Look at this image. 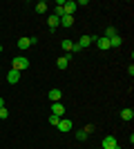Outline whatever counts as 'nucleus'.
I'll list each match as a JSON object with an SVG mask.
<instances>
[{
	"mask_svg": "<svg viewBox=\"0 0 134 149\" xmlns=\"http://www.w3.org/2000/svg\"><path fill=\"white\" fill-rule=\"evenodd\" d=\"M29 67V58H25V56H18V58H13L11 60V69H16V71H25V69Z\"/></svg>",
	"mask_w": 134,
	"mask_h": 149,
	"instance_id": "1",
	"label": "nucleus"
},
{
	"mask_svg": "<svg viewBox=\"0 0 134 149\" xmlns=\"http://www.w3.org/2000/svg\"><path fill=\"white\" fill-rule=\"evenodd\" d=\"M72 127H74V123H72L69 118H60V120H58V125H56L58 131H72Z\"/></svg>",
	"mask_w": 134,
	"mask_h": 149,
	"instance_id": "2",
	"label": "nucleus"
},
{
	"mask_svg": "<svg viewBox=\"0 0 134 149\" xmlns=\"http://www.w3.org/2000/svg\"><path fill=\"white\" fill-rule=\"evenodd\" d=\"M94 42H96V47L101 51H107V49H112L109 47V38H105V36H101V38H94Z\"/></svg>",
	"mask_w": 134,
	"mask_h": 149,
	"instance_id": "3",
	"label": "nucleus"
},
{
	"mask_svg": "<svg viewBox=\"0 0 134 149\" xmlns=\"http://www.w3.org/2000/svg\"><path fill=\"white\" fill-rule=\"evenodd\" d=\"M51 113H54V116H58V118H63V116H65L63 102H51Z\"/></svg>",
	"mask_w": 134,
	"mask_h": 149,
	"instance_id": "4",
	"label": "nucleus"
},
{
	"mask_svg": "<svg viewBox=\"0 0 134 149\" xmlns=\"http://www.w3.org/2000/svg\"><path fill=\"white\" fill-rule=\"evenodd\" d=\"M116 138L114 136H105L103 138V143H101V149H112V147H116Z\"/></svg>",
	"mask_w": 134,
	"mask_h": 149,
	"instance_id": "5",
	"label": "nucleus"
},
{
	"mask_svg": "<svg viewBox=\"0 0 134 149\" xmlns=\"http://www.w3.org/2000/svg\"><path fill=\"white\" fill-rule=\"evenodd\" d=\"M20 71H16V69H9V74H7V82H9V85H16V82L20 80Z\"/></svg>",
	"mask_w": 134,
	"mask_h": 149,
	"instance_id": "6",
	"label": "nucleus"
},
{
	"mask_svg": "<svg viewBox=\"0 0 134 149\" xmlns=\"http://www.w3.org/2000/svg\"><path fill=\"white\" fill-rule=\"evenodd\" d=\"M78 47H81V49H87V47H89V45H94V38H92V36H87V33H85V36H81V40H78Z\"/></svg>",
	"mask_w": 134,
	"mask_h": 149,
	"instance_id": "7",
	"label": "nucleus"
},
{
	"mask_svg": "<svg viewBox=\"0 0 134 149\" xmlns=\"http://www.w3.org/2000/svg\"><path fill=\"white\" fill-rule=\"evenodd\" d=\"M47 96H49L51 102H60V98H63V91L54 87V89H49V93H47Z\"/></svg>",
	"mask_w": 134,
	"mask_h": 149,
	"instance_id": "8",
	"label": "nucleus"
},
{
	"mask_svg": "<svg viewBox=\"0 0 134 149\" xmlns=\"http://www.w3.org/2000/svg\"><path fill=\"white\" fill-rule=\"evenodd\" d=\"M69 60H72V56H69V54H67V56H60V58L56 60L58 69H60V71H63V69H67V67H69Z\"/></svg>",
	"mask_w": 134,
	"mask_h": 149,
	"instance_id": "9",
	"label": "nucleus"
},
{
	"mask_svg": "<svg viewBox=\"0 0 134 149\" xmlns=\"http://www.w3.org/2000/svg\"><path fill=\"white\" fill-rule=\"evenodd\" d=\"M63 9H65V16H74V11H76V2L74 0H67L63 5Z\"/></svg>",
	"mask_w": 134,
	"mask_h": 149,
	"instance_id": "10",
	"label": "nucleus"
},
{
	"mask_svg": "<svg viewBox=\"0 0 134 149\" xmlns=\"http://www.w3.org/2000/svg\"><path fill=\"white\" fill-rule=\"evenodd\" d=\"M63 5H65V0H58V2H56V7H54V16H56V18H63V16H65Z\"/></svg>",
	"mask_w": 134,
	"mask_h": 149,
	"instance_id": "11",
	"label": "nucleus"
},
{
	"mask_svg": "<svg viewBox=\"0 0 134 149\" xmlns=\"http://www.w3.org/2000/svg\"><path fill=\"white\" fill-rule=\"evenodd\" d=\"M47 25H49V29L54 31V29H56L58 25H60V18H56V16H54V13H51L49 18H47Z\"/></svg>",
	"mask_w": 134,
	"mask_h": 149,
	"instance_id": "12",
	"label": "nucleus"
},
{
	"mask_svg": "<svg viewBox=\"0 0 134 149\" xmlns=\"http://www.w3.org/2000/svg\"><path fill=\"white\" fill-rule=\"evenodd\" d=\"M16 45H18V49H20V51H25V49H29V47H32L29 38H20V40H18Z\"/></svg>",
	"mask_w": 134,
	"mask_h": 149,
	"instance_id": "13",
	"label": "nucleus"
},
{
	"mask_svg": "<svg viewBox=\"0 0 134 149\" xmlns=\"http://www.w3.org/2000/svg\"><path fill=\"white\" fill-rule=\"evenodd\" d=\"M121 118L123 120H132L134 118V111L130 109V107H125V109H121Z\"/></svg>",
	"mask_w": 134,
	"mask_h": 149,
	"instance_id": "14",
	"label": "nucleus"
},
{
	"mask_svg": "<svg viewBox=\"0 0 134 149\" xmlns=\"http://www.w3.org/2000/svg\"><path fill=\"white\" fill-rule=\"evenodd\" d=\"M34 9H36V13H45V11H47V9H49V5L40 0V2H38V5H36V7H34Z\"/></svg>",
	"mask_w": 134,
	"mask_h": 149,
	"instance_id": "15",
	"label": "nucleus"
},
{
	"mask_svg": "<svg viewBox=\"0 0 134 149\" xmlns=\"http://www.w3.org/2000/svg\"><path fill=\"white\" fill-rule=\"evenodd\" d=\"M60 25L63 27H72L74 25V16H63V18H60Z\"/></svg>",
	"mask_w": 134,
	"mask_h": 149,
	"instance_id": "16",
	"label": "nucleus"
},
{
	"mask_svg": "<svg viewBox=\"0 0 134 149\" xmlns=\"http://www.w3.org/2000/svg\"><path fill=\"white\" fill-rule=\"evenodd\" d=\"M121 45H123V38H121V36L109 38V47H121Z\"/></svg>",
	"mask_w": 134,
	"mask_h": 149,
	"instance_id": "17",
	"label": "nucleus"
},
{
	"mask_svg": "<svg viewBox=\"0 0 134 149\" xmlns=\"http://www.w3.org/2000/svg\"><path fill=\"white\" fill-rule=\"evenodd\" d=\"M60 47H63V49L67 51V54H72V47H74V40H63V42H60Z\"/></svg>",
	"mask_w": 134,
	"mask_h": 149,
	"instance_id": "18",
	"label": "nucleus"
},
{
	"mask_svg": "<svg viewBox=\"0 0 134 149\" xmlns=\"http://www.w3.org/2000/svg\"><path fill=\"white\" fill-rule=\"evenodd\" d=\"M114 36H119V33H116V27H107V29H105V38H114Z\"/></svg>",
	"mask_w": 134,
	"mask_h": 149,
	"instance_id": "19",
	"label": "nucleus"
},
{
	"mask_svg": "<svg viewBox=\"0 0 134 149\" xmlns=\"http://www.w3.org/2000/svg\"><path fill=\"white\" fill-rule=\"evenodd\" d=\"M76 140H81V143H83V140H87V134H85L83 129H81V131H76Z\"/></svg>",
	"mask_w": 134,
	"mask_h": 149,
	"instance_id": "20",
	"label": "nucleus"
},
{
	"mask_svg": "<svg viewBox=\"0 0 134 149\" xmlns=\"http://www.w3.org/2000/svg\"><path fill=\"white\" fill-rule=\"evenodd\" d=\"M7 116H9V111H7V107H0V118L7 120Z\"/></svg>",
	"mask_w": 134,
	"mask_h": 149,
	"instance_id": "21",
	"label": "nucleus"
},
{
	"mask_svg": "<svg viewBox=\"0 0 134 149\" xmlns=\"http://www.w3.org/2000/svg\"><path fill=\"white\" fill-rule=\"evenodd\" d=\"M58 120H60V118H58V116H54V113H51V116H49V125H54V127H56V125H58Z\"/></svg>",
	"mask_w": 134,
	"mask_h": 149,
	"instance_id": "22",
	"label": "nucleus"
},
{
	"mask_svg": "<svg viewBox=\"0 0 134 149\" xmlns=\"http://www.w3.org/2000/svg\"><path fill=\"white\" fill-rule=\"evenodd\" d=\"M85 134H87V136H89V134H94V125H87V127H85Z\"/></svg>",
	"mask_w": 134,
	"mask_h": 149,
	"instance_id": "23",
	"label": "nucleus"
},
{
	"mask_svg": "<svg viewBox=\"0 0 134 149\" xmlns=\"http://www.w3.org/2000/svg\"><path fill=\"white\" fill-rule=\"evenodd\" d=\"M0 107H5V98L2 96H0Z\"/></svg>",
	"mask_w": 134,
	"mask_h": 149,
	"instance_id": "24",
	"label": "nucleus"
},
{
	"mask_svg": "<svg viewBox=\"0 0 134 149\" xmlns=\"http://www.w3.org/2000/svg\"><path fill=\"white\" fill-rule=\"evenodd\" d=\"M112 149H121V147H119V145H116V147H112Z\"/></svg>",
	"mask_w": 134,
	"mask_h": 149,
	"instance_id": "25",
	"label": "nucleus"
},
{
	"mask_svg": "<svg viewBox=\"0 0 134 149\" xmlns=\"http://www.w3.org/2000/svg\"><path fill=\"white\" fill-rule=\"evenodd\" d=\"M0 51H2V45H0Z\"/></svg>",
	"mask_w": 134,
	"mask_h": 149,
	"instance_id": "26",
	"label": "nucleus"
}]
</instances>
